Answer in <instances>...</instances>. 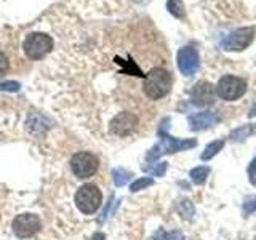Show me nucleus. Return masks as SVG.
I'll return each instance as SVG.
<instances>
[{
	"instance_id": "26",
	"label": "nucleus",
	"mask_w": 256,
	"mask_h": 240,
	"mask_svg": "<svg viewBox=\"0 0 256 240\" xmlns=\"http://www.w3.org/2000/svg\"><path fill=\"white\" fill-rule=\"evenodd\" d=\"M90 240H106V236H104L102 232H96V234L92 236Z\"/></svg>"
},
{
	"instance_id": "27",
	"label": "nucleus",
	"mask_w": 256,
	"mask_h": 240,
	"mask_svg": "<svg viewBox=\"0 0 256 240\" xmlns=\"http://www.w3.org/2000/svg\"><path fill=\"white\" fill-rule=\"evenodd\" d=\"M250 117H256V102L253 104V108L250 109V114H248Z\"/></svg>"
},
{
	"instance_id": "13",
	"label": "nucleus",
	"mask_w": 256,
	"mask_h": 240,
	"mask_svg": "<svg viewBox=\"0 0 256 240\" xmlns=\"http://www.w3.org/2000/svg\"><path fill=\"white\" fill-rule=\"evenodd\" d=\"M210 166H205V165H200V166H196L192 168L189 172V178L192 180V182L197 184V186H202V184L206 182V178L210 176Z\"/></svg>"
},
{
	"instance_id": "17",
	"label": "nucleus",
	"mask_w": 256,
	"mask_h": 240,
	"mask_svg": "<svg viewBox=\"0 0 256 240\" xmlns=\"http://www.w3.org/2000/svg\"><path fill=\"white\" fill-rule=\"evenodd\" d=\"M112 176H114L116 186H118V188L125 186V184L132 180V173L128 170H125V168H116V170L112 172Z\"/></svg>"
},
{
	"instance_id": "4",
	"label": "nucleus",
	"mask_w": 256,
	"mask_h": 240,
	"mask_svg": "<svg viewBox=\"0 0 256 240\" xmlns=\"http://www.w3.org/2000/svg\"><path fill=\"white\" fill-rule=\"evenodd\" d=\"M102 202V194L94 184H84L76 192V205L84 214H93L98 212Z\"/></svg>"
},
{
	"instance_id": "2",
	"label": "nucleus",
	"mask_w": 256,
	"mask_h": 240,
	"mask_svg": "<svg viewBox=\"0 0 256 240\" xmlns=\"http://www.w3.org/2000/svg\"><path fill=\"white\" fill-rule=\"evenodd\" d=\"M158 134H160V142L156 144V146L148 152V156H146L148 164L156 162V160L160 158L162 156L174 154V152H181V150H188V149H192V148L197 146L196 140L173 138V136H170V134L166 133L165 126H160Z\"/></svg>"
},
{
	"instance_id": "10",
	"label": "nucleus",
	"mask_w": 256,
	"mask_h": 240,
	"mask_svg": "<svg viewBox=\"0 0 256 240\" xmlns=\"http://www.w3.org/2000/svg\"><path fill=\"white\" fill-rule=\"evenodd\" d=\"M40 228H42V222L34 213H22L16 216L13 221V232L21 238L32 237L40 230Z\"/></svg>"
},
{
	"instance_id": "23",
	"label": "nucleus",
	"mask_w": 256,
	"mask_h": 240,
	"mask_svg": "<svg viewBox=\"0 0 256 240\" xmlns=\"http://www.w3.org/2000/svg\"><path fill=\"white\" fill-rule=\"evenodd\" d=\"M146 172H149L150 174H154V176H164L165 172H166V162H162V164H158L157 166L154 168H150V166H146L144 168Z\"/></svg>"
},
{
	"instance_id": "8",
	"label": "nucleus",
	"mask_w": 256,
	"mask_h": 240,
	"mask_svg": "<svg viewBox=\"0 0 256 240\" xmlns=\"http://www.w3.org/2000/svg\"><path fill=\"white\" fill-rule=\"evenodd\" d=\"M176 64H178V69H180V72L182 76L190 77L198 70L200 56H198L196 48L182 46L178 50V54H176Z\"/></svg>"
},
{
	"instance_id": "25",
	"label": "nucleus",
	"mask_w": 256,
	"mask_h": 240,
	"mask_svg": "<svg viewBox=\"0 0 256 240\" xmlns=\"http://www.w3.org/2000/svg\"><path fill=\"white\" fill-rule=\"evenodd\" d=\"M248 181H250L253 186H256V157L248 165Z\"/></svg>"
},
{
	"instance_id": "7",
	"label": "nucleus",
	"mask_w": 256,
	"mask_h": 240,
	"mask_svg": "<svg viewBox=\"0 0 256 240\" xmlns=\"http://www.w3.org/2000/svg\"><path fill=\"white\" fill-rule=\"evenodd\" d=\"M254 38V28H240L232 30L229 36H226L221 42V48L226 52H244L245 48L250 46Z\"/></svg>"
},
{
	"instance_id": "18",
	"label": "nucleus",
	"mask_w": 256,
	"mask_h": 240,
	"mask_svg": "<svg viewBox=\"0 0 256 240\" xmlns=\"http://www.w3.org/2000/svg\"><path fill=\"white\" fill-rule=\"evenodd\" d=\"M178 212H180V214H182V218L192 220V216H194V213H196V208H194V205H192L190 200L181 198L180 204H178Z\"/></svg>"
},
{
	"instance_id": "20",
	"label": "nucleus",
	"mask_w": 256,
	"mask_h": 240,
	"mask_svg": "<svg viewBox=\"0 0 256 240\" xmlns=\"http://www.w3.org/2000/svg\"><path fill=\"white\" fill-rule=\"evenodd\" d=\"M152 184H154V180L149 178V176H144V178H140V180H136L134 182H132L130 190L132 192H138L141 189H146V188L152 186Z\"/></svg>"
},
{
	"instance_id": "5",
	"label": "nucleus",
	"mask_w": 256,
	"mask_h": 240,
	"mask_svg": "<svg viewBox=\"0 0 256 240\" xmlns=\"http://www.w3.org/2000/svg\"><path fill=\"white\" fill-rule=\"evenodd\" d=\"M246 93V82L236 76H224L216 84V94L224 101H237Z\"/></svg>"
},
{
	"instance_id": "11",
	"label": "nucleus",
	"mask_w": 256,
	"mask_h": 240,
	"mask_svg": "<svg viewBox=\"0 0 256 240\" xmlns=\"http://www.w3.org/2000/svg\"><path fill=\"white\" fill-rule=\"evenodd\" d=\"M216 98V86L210 82H197L190 90V100L196 106H210Z\"/></svg>"
},
{
	"instance_id": "19",
	"label": "nucleus",
	"mask_w": 256,
	"mask_h": 240,
	"mask_svg": "<svg viewBox=\"0 0 256 240\" xmlns=\"http://www.w3.org/2000/svg\"><path fill=\"white\" fill-rule=\"evenodd\" d=\"M253 133V128L250 126V125H244V126H240V128H237V130H234L230 133V141H234V142H237V141H245L248 136H250Z\"/></svg>"
},
{
	"instance_id": "12",
	"label": "nucleus",
	"mask_w": 256,
	"mask_h": 240,
	"mask_svg": "<svg viewBox=\"0 0 256 240\" xmlns=\"http://www.w3.org/2000/svg\"><path fill=\"white\" fill-rule=\"evenodd\" d=\"M220 120H221V117L216 114V112L205 110V112H198L196 116H190L189 125H190V130L198 132V130H206V128L216 125Z\"/></svg>"
},
{
	"instance_id": "22",
	"label": "nucleus",
	"mask_w": 256,
	"mask_h": 240,
	"mask_svg": "<svg viewBox=\"0 0 256 240\" xmlns=\"http://www.w3.org/2000/svg\"><path fill=\"white\" fill-rule=\"evenodd\" d=\"M8 69H10V60H8V56H6L5 52L0 50V78L6 74Z\"/></svg>"
},
{
	"instance_id": "21",
	"label": "nucleus",
	"mask_w": 256,
	"mask_h": 240,
	"mask_svg": "<svg viewBox=\"0 0 256 240\" xmlns=\"http://www.w3.org/2000/svg\"><path fill=\"white\" fill-rule=\"evenodd\" d=\"M242 212H244V216H248L256 212V196H248L244 198Z\"/></svg>"
},
{
	"instance_id": "15",
	"label": "nucleus",
	"mask_w": 256,
	"mask_h": 240,
	"mask_svg": "<svg viewBox=\"0 0 256 240\" xmlns=\"http://www.w3.org/2000/svg\"><path fill=\"white\" fill-rule=\"evenodd\" d=\"M149 240H184V234L181 230H165L158 229Z\"/></svg>"
},
{
	"instance_id": "1",
	"label": "nucleus",
	"mask_w": 256,
	"mask_h": 240,
	"mask_svg": "<svg viewBox=\"0 0 256 240\" xmlns=\"http://www.w3.org/2000/svg\"><path fill=\"white\" fill-rule=\"evenodd\" d=\"M173 86V77L172 72L166 70L164 68H152L146 77H144L142 82V90L144 94L148 96L149 100H162L170 93Z\"/></svg>"
},
{
	"instance_id": "6",
	"label": "nucleus",
	"mask_w": 256,
	"mask_h": 240,
	"mask_svg": "<svg viewBox=\"0 0 256 240\" xmlns=\"http://www.w3.org/2000/svg\"><path fill=\"white\" fill-rule=\"evenodd\" d=\"M100 160L92 152H77L70 158V170L77 178L86 180L98 172Z\"/></svg>"
},
{
	"instance_id": "14",
	"label": "nucleus",
	"mask_w": 256,
	"mask_h": 240,
	"mask_svg": "<svg viewBox=\"0 0 256 240\" xmlns=\"http://www.w3.org/2000/svg\"><path fill=\"white\" fill-rule=\"evenodd\" d=\"M224 144H226V141H224V140H216V141L210 142V144H208V146L204 149V152H202V156H200V158H202L204 162H206V160H212L216 154H218L220 150H222Z\"/></svg>"
},
{
	"instance_id": "3",
	"label": "nucleus",
	"mask_w": 256,
	"mask_h": 240,
	"mask_svg": "<svg viewBox=\"0 0 256 240\" xmlns=\"http://www.w3.org/2000/svg\"><path fill=\"white\" fill-rule=\"evenodd\" d=\"M54 40L52 36L44 34V32H30L26 36L22 42V50L26 56L32 61H38L53 50Z\"/></svg>"
},
{
	"instance_id": "24",
	"label": "nucleus",
	"mask_w": 256,
	"mask_h": 240,
	"mask_svg": "<svg viewBox=\"0 0 256 240\" xmlns=\"http://www.w3.org/2000/svg\"><path fill=\"white\" fill-rule=\"evenodd\" d=\"M0 90H4V92H18L20 90V84L13 82V80H6V82L0 84Z\"/></svg>"
},
{
	"instance_id": "16",
	"label": "nucleus",
	"mask_w": 256,
	"mask_h": 240,
	"mask_svg": "<svg viewBox=\"0 0 256 240\" xmlns=\"http://www.w3.org/2000/svg\"><path fill=\"white\" fill-rule=\"evenodd\" d=\"M166 10L173 14L174 18H184L186 16V10H184V4L182 0H168L166 2Z\"/></svg>"
},
{
	"instance_id": "28",
	"label": "nucleus",
	"mask_w": 256,
	"mask_h": 240,
	"mask_svg": "<svg viewBox=\"0 0 256 240\" xmlns=\"http://www.w3.org/2000/svg\"><path fill=\"white\" fill-rule=\"evenodd\" d=\"M254 240H256V237H254Z\"/></svg>"
},
{
	"instance_id": "9",
	"label": "nucleus",
	"mask_w": 256,
	"mask_h": 240,
	"mask_svg": "<svg viewBox=\"0 0 256 240\" xmlns=\"http://www.w3.org/2000/svg\"><path fill=\"white\" fill-rule=\"evenodd\" d=\"M136 126H138V117H136L133 112L124 110V112H118V114L110 120L109 130L112 134L124 138V136L132 134L136 130Z\"/></svg>"
}]
</instances>
